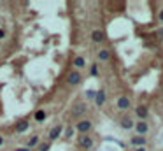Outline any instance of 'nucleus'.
Segmentation results:
<instances>
[{"label":"nucleus","instance_id":"obj_1","mask_svg":"<svg viewBox=\"0 0 163 151\" xmlns=\"http://www.w3.org/2000/svg\"><path fill=\"white\" fill-rule=\"evenodd\" d=\"M77 142H79V146H81V148H84V149H89V148L93 146V139H91L89 135H86V134H83V135H79V139H77Z\"/></svg>","mask_w":163,"mask_h":151},{"label":"nucleus","instance_id":"obj_2","mask_svg":"<svg viewBox=\"0 0 163 151\" xmlns=\"http://www.w3.org/2000/svg\"><path fill=\"white\" fill-rule=\"evenodd\" d=\"M72 116H81V114H84L86 113V104H83V102H77V104H74V107H72Z\"/></svg>","mask_w":163,"mask_h":151},{"label":"nucleus","instance_id":"obj_3","mask_svg":"<svg viewBox=\"0 0 163 151\" xmlns=\"http://www.w3.org/2000/svg\"><path fill=\"white\" fill-rule=\"evenodd\" d=\"M147 130H149V126H147L146 121H140V123H137V125H135V132H137L138 135H142V137L147 134Z\"/></svg>","mask_w":163,"mask_h":151},{"label":"nucleus","instance_id":"obj_4","mask_svg":"<svg viewBox=\"0 0 163 151\" xmlns=\"http://www.w3.org/2000/svg\"><path fill=\"white\" fill-rule=\"evenodd\" d=\"M77 130L79 132H83V134H86V132H89L91 130V121H88V120H83V121H79L77 123Z\"/></svg>","mask_w":163,"mask_h":151},{"label":"nucleus","instance_id":"obj_5","mask_svg":"<svg viewBox=\"0 0 163 151\" xmlns=\"http://www.w3.org/2000/svg\"><path fill=\"white\" fill-rule=\"evenodd\" d=\"M135 114L140 118V120H146L147 114H149V111H147V107H146V105H137V107H135Z\"/></svg>","mask_w":163,"mask_h":151},{"label":"nucleus","instance_id":"obj_6","mask_svg":"<svg viewBox=\"0 0 163 151\" xmlns=\"http://www.w3.org/2000/svg\"><path fill=\"white\" fill-rule=\"evenodd\" d=\"M79 81H81V74L77 70H74V72H70V74L67 76V83L68 84H77Z\"/></svg>","mask_w":163,"mask_h":151},{"label":"nucleus","instance_id":"obj_7","mask_svg":"<svg viewBox=\"0 0 163 151\" xmlns=\"http://www.w3.org/2000/svg\"><path fill=\"white\" fill-rule=\"evenodd\" d=\"M61 130H63V126H61V125L53 126V128H51V132H49V139H51V141L58 139V137H60V134H61Z\"/></svg>","mask_w":163,"mask_h":151},{"label":"nucleus","instance_id":"obj_8","mask_svg":"<svg viewBox=\"0 0 163 151\" xmlns=\"http://www.w3.org/2000/svg\"><path fill=\"white\" fill-rule=\"evenodd\" d=\"M119 125H121V128H133L135 126V123H133V120L130 116H123L121 121H119Z\"/></svg>","mask_w":163,"mask_h":151},{"label":"nucleus","instance_id":"obj_9","mask_svg":"<svg viewBox=\"0 0 163 151\" xmlns=\"http://www.w3.org/2000/svg\"><path fill=\"white\" fill-rule=\"evenodd\" d=\"M116 104H118L119 109H123V111H125V109H128V107H130V98H128V97H119Z\"/></svg>","mask_w":163,"mask_h":151},{"label":"nucleus","instance_id":"obj_10","mask_svg":"<svg viewBox=\"0 0 163 151\" xmlns=\"http://www.w3.org/2000/svg\"><path fill=\"white\" fill-rule=\"evenodd\" d=\"M104 102H105V92L104 90H98L95 93V104L97 105H104Z\"/></svg>","mask_w":163,"mask_h":151},{"label":"nucleus","instance_id":"obj_11","mask_svg":"<svg viewBox=\"0 0 163 151\" xmlns=\"http://www.w3.org/2000/svg\"><path fill=\"white\" fill-rule=\"evenodd\" d=\"M28 126H30L28 121H27V120H23V121H19V123L16 125V132H18V134H23V132H27V130H28Z\"/></svg>","mask_w":163,"mask_h":151},{"label":"nucleus","instance_id":"obj_12","mask_svg":"<svg viewBox=\"0 0 163 151\" xmlns=\"http://www.w3.org/2000/svg\"><path fill=\"white\" fill-rule=\"evenodd\" d=\"M104 39H105V35H104L102 30H95V32L91 33V40H93V42H102Z\"/></svg>","mask_w":163,"mask_h":151},{"label":"nucleus","instance_id":"obj_13","mask_svg":"<svg viewBox=\"0 0 163 151\" xmlns=\"http://www.w3.org/2000/svg\"><path fill=\"white\" fill-rule=\"evenodd\" d=\"M132 144H133V146H144V144H146V139H144L142 135H133V137H132Z\"/></svg>","mask_w":163,"mask_h":151},{"label":"nucleus","instance_id":"obj_14","mask_svg":"<svg viewBox=\"0 0 163 151\" xmlns=\"http://www.w3.org/2000/svg\"><path fill=\"white\" fill-rule=\"evenodd\" d=\"M109 58H110V53H109L107 49H100V51H98V60H100V61H107Z\"/></svg>","mask_w":163,"mask_h":151},{"label":"nucleus","instance_id":"obj_15","mask_svg":"<svg viewBox=\"0 0 163 151\" xmlns=\"http://www.w3.org/2000/svg\"><path fill=\"white\" fill-rule=\"evenodd\" d=\"M74 65H76V67H79V69H81V67H84V58L77 56V58L74 60Z\"/></svg>","mask_w":163,"mask_h":151},{"label":"nucleus","instance_id":"obj_16","mask_svg":"<svg viewBox=\"0 0 163 151\" xmlns=\"http://www.w3.org/2000/svg\"><path fill=\"white\" fill-rule=\"evenodd\" d=\"M44 118H46V113H44V111H37V113H35V120H37V121H42Z\"/></svg>","mask_w":163,"mask_h":151},{"label":"nucleus","instance_id":"obj_17","mask_svg":"<svg viewBox=\"0 0 163 151\" xmlns=\"http://www.w3.org/2000/svg\"><path fill=\"white\" fill-rule=\"evenodd\" d=\"M37 142H39V137H32V139H30V142H28V146H27V148H28V149H30V148H33V146H35V144H37Z\"/></svg>","mask_w":163,"mask_h":151},{"label":"nucleus","instance_id":"obj_18","mask_svg":"<svg viewBox=\"0 0 163 151\" xmlns=\"http://www.w3.org/2000/svg\"><path fill=\"white\" fill-rule=\"evenodd\" d=\"M48 149H49V144H48V142L40 144V148H39V151H48Z\"/></svg>","mask_w":163,"mask_h":151},{"label":"nucleus","instance_id":"obj_19","mask_svg":"<svg viewBox=\"0 0 163 151\" xmlns=\"http://www.w3.org/2000/svg\"><path fill=\"white\" fill-rule=\"evenodd\" d=\"M72 134H74V130H72V126H70V128H67V132H65V137H70Z\"/></svg>","mask_w":163,"mask_h":151},{"label":"nucleus","instance_id":"obj_20","mask_svg":"<svg viewBox=\"0 0 163 151\" xmlns=\"http://www.w3.org/2000/svg\"><path fill=\"white\" fill-rule=\"evenodd\" d=\"M91 76H97V65L91 67Z\"/></svg>","mask_w":163,"mask_h":151},{"label":"nucleus","instance_id":"obj_21","mask_svg":"<svg viewBox=\"0 0 163 151\" xmlns=\"http://www.w3.org/2000/svg\"><path fill=\"white\" fill-rule=\"evenodd\" d=\"M4 37H5V32H4V30H0V39H4Z\"/></svg>","mask_w":163,"mask_h":151},{"label":"nucleus","instance_id":"obj_22","mask_svg":"<svg viewBox=\"0 0 163 151\" xmlns=\"http://www.w3.org/2000/svg\"><path fill=\"white\" fill-rule=\"evenodd\" d=\"M160 19H161V21H163V9H161V11H160Z\"/></svg>","mask_w":163,"mask_h":151},{"label":"nucleus","instance_id":"obj_23","mask_svg":"<svg viewBox=\"0 0 163 151\" xmlns=\"http://www.w3.org/2000/svg\"><path fill=\"white\" fill-rule=\"evenodd\" d=\"M16 151H28V148H21V149H16Z\"/></svg>","mask_w":163,"mask_h":151},{"label":"nucleus","instance_id":"obj_24","mask_svg":"<svg viewBox=\"0 0 163 151\" xmlns=\"http://www.w3.org/2000/svg\"><path fill=\"white\" fill-rule=\"evenodd\" d=\"M135 151H146V148H137Z\"/></svg>","mask_w":163,"mask_h":151},{"label":"nucleus","instance_id":"obj_25","mask_svg":"<svg viewBox=\"0 0 163 151\" xmlns=\"http://www.w3.org/2000/svg\"><path fill=\"white\" fill-rule=\"evenodd\" d=\"M4 144V139H2V135H0V146H2Z\"/></svg>","mask_w":163,"mask_h":151}]
</instances>
